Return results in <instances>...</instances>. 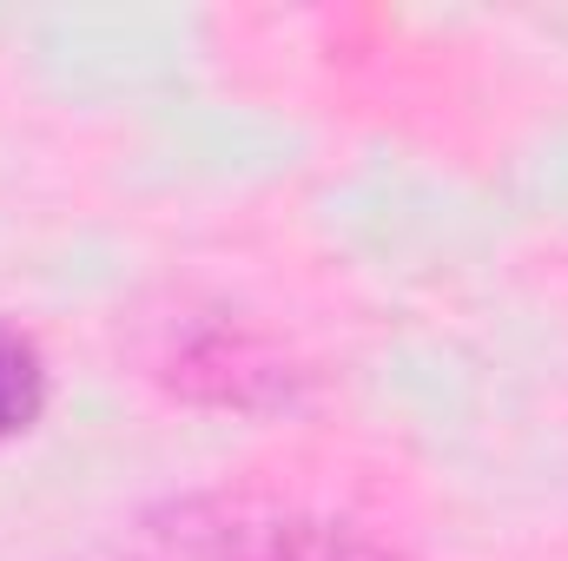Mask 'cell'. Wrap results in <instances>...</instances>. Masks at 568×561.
I'll list each match as a JSON object with an SVG mask.
<instances>
[{
	"instance_id": "obj_1",
	"label": "cell",
	"mask_w": 568,
	"mask_h": 561,
	"mask_svg": "<svg viewBox=\"0 0 568 561\" xmlns=\"http://www.w3.org/2000/svg\"><path fill=\"white\" fill-rule=\"evenodd\" d=\"M145 561H410L357 522L272 496H185L140 522Z\"/></svg>"
},
{
	"instance_id": "obj_2",
	"label": "cell",
	"mask_w": 568,
	"mask_h": 561,
	"mask_svg": "<svg viewBox=\"0 0 568 561\" xmlns=\"http://www.w3.org/2000/svg\"><path fill=\"white\" fill-rule=\"evenodd\" d=\"M152 370L199 404H232V410H272L297 397V370L291 357L272 350L258 330L232 324V317H192L172 324V337L152 350Z\"/></svg>"
},
{
	"instance_id": "obj_3",
	"label": "cell",
	"mask_w": 568,
	"mask_h": 561,
	"mask_svg": "<svg viewBox=\"0 0 568 561\" xmlns=\"http://www.w3.org/2000/svg\"><path fill=\"white\" fill-rule=\"evenodd\" d=\"M47 410V357L27 330L0 324V442L33 429Z\"/></svg>"
}]
</instances>
